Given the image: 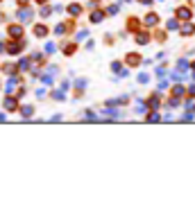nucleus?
Masks as SVG:
<instances>
[{"label": "nucleus", "mask_w": 195, "mask_h": 199, "mask_svg": "<svg viewBox=\"0 0 195 199\" xmlns=\"http://www.w3.org/2000/svg\"><path fill=\"white\" fill-rule=\"evenodd\" d=\"M9 36L23 39V27H21V25H11V27H9Z\"/></svg>", "instance_id": "423d86ee"}, {"label": "nucleus", "mask_w": 195, "mask_h": 199, "mask_svg": "<svg viewBox=\"0 0 195 199\" xmlns=\"http://www.w3.org/2000/svg\"><path fill=\"white\" fill-rule=\"evenodd\" d=\"M116 11H118V5H111V7L107 9V14H116Z\"/></svg>", "instance_id": "72a5a7b5"}, {"label": "nucleus", "mask_w": 195, "mask_h": 199, "mask_svg": "<svg viewBox=\"0 0 195 199\" xmlns=\"http://www.w3.org/2000/svg\"><path fill=\"white\" fill-rule=\"evenodd\" d=\"M64 30H66V25H57L55 27V34H64Z\"/></svg>", "instance_id": "2f4dec72"}, {"label": "nucleus", "mask_w": 195, "mask_h": 199, "mask_svg": "<svg viewBox=\"0 0 195 199\" xmlns=\"http://www.w3.org/2000/svg\"><path fill=\"white\" fill-rule=\"evenodd\" d=\"M52 97H55V100H59V102H61V100H66V95H64L61 91H52Z\"/></svg>", "instance_id": "4be33fe9"}, {"label": "nucleus", "mask_w": 195, "mask_h": 199, "mask_svg": "<svg viewBox=\"0 0 195 199\" xmlns=\"http://www.w3.org/2000/svg\"><path fill=\"white\" fill-rule=\"evenodd\" d=\"M32 61H39V63H41V61H43V54H41V52H34V54H32Z\"/></svg>", "instance_id": "5701e85b"}, {"label": "nucleus", "mask_w": 195, "mask_h": 199, "mask_svg": "<svg viewBox=\"0 0 195 199\" xmlns=\"http://www.w3.org/2000/svg\"><path fill=\"white\" fill-rule=\"evenodd\" d=\"M193 79H195V70H193Z\"/></svg>", "instance_id": "ea45409f"}, {"label": "nucleus", "mask_w": 195, "mask_h": 199, "mask_svg": "<svg viewBox=\"0 0 195 199\" xmlns=\"http://www.w3.org/2000/svg\"><path fill=\"white\" fill-rule=\"evenodd\" d=\"M184 77H186V75H182V73H173V79H175V81H182Z\"/></svg>", "instance_id": "c85d7f7f"}, {"label": "nucleus", "mask_w": 195, "mask_h": 199, "mask_svg": "<svg viewBox=\"0 0 195 199\" xmlns=\"http://www.w3.org/2000/svg\"><path fill=\"white\" fill-rule=\"evenodd\" d=\"M157 23H159V16H157V14H147V16H145V25H147V27H154Z\"/></svg>", "instance_id": "0eeeda50"}, {"label": "nucleus", "mask_w": 195, "mask_h": 199, "mask_svg": "<svg viewBox=\"0 0 195 199\" xmlns=\"http://www.w3.org/2000/svg\"><path fill=\"white\" fill-rule=\"evenodd\" d=\"M111 70H116V73H118V70H120V63H118V61H113V63H111Z\"/></svg>", "instance_id": "c9c22d12"}, {"label": "nucleus", "mask_w": 195, "mask_h": 199, "mask_svg": "<svg viewBox=\"0 0 195 199\" xmlns=\"http://www.w3.org/2000/svg\"><path fill=\"white\" fill-rule=\"evenodd\" d=\"M27 66H30V63H27V59H21V61H18V68H21V70H25Z\"/></svg>", "instance_id": "c756f323"}, {"label": "nucleus", "mask_w": 195, "mask_h": 199, "mask_svg": "<svg viewBox=\"0 0 195 199\" xmlns=\"http://www.w3.org/2000/svg\"><path fill=\"white\" fill-rule=\"evenodd\" d=\"M64 52H66V54H73V52H75V43H68V45H64Z\"/></svg>", "instance_id": "aec40b11"}, {"label": "nucleus", "mask_w": 195, "mask_h": 199, "mask_svg": "<svg viewBox=\"0 0 195 199\" xmlns=\"http://www.w3.org/2000/svg\"><path fill=\"white\" fill-rule=\"evenodd\" d=\"M57 48H55V43H45V52H50V54H52Z\"/></svg>", "instance_id": "cd10ccee"}, {"label": "nucleus", "mask_w": 195, "mask_h": 199, "mask_svg": "<svg viewBox=\"0 0 195 199\" xmlns=\"http://www.w3.org/2000/svg\"><path fill=\"white\" fill-rule=\"evenodd\" d=\"M193 70H195V61H193Z\"/></svg>", "instance_id": "a19ab883"}, {"label": "nucleus", "mask_w": 195, "mask_h": 199, "mask_svg": "<svg viewBox=\"0 0 195 199\" xmlns=\"http://www.w3.org/2000/svg\"><path fill=\"white\" fill-rule=\"evenodd\" d=\"M86 84H89L86 79H77V81H75V88H77V95H82V91L86 88Z\"/></svg>", "instance_id": "9b49d317"}, {"label": "nucleus", "mask_w": 195, "mask_h": 199, "mask_svg": "<svg viewBox=\"0 0 195 199\" xmlns=\"http://www.w3.org/2000/svg\"><path fill=\"white\" fill-rule=\"evenodd\" d=\"M139 81L141 84H147V81H150V75H139Z\"/></svg>", "instance_id": "bb28decb"}, {"label": "nucleus", "mask_w": 195, "mask_h": 199, "mask_svg": "<svg viewBox=\"0 0 195 199\" xmlns=\"http://www.w3.org/2000/svg\"><path fill=\"white\" fill-rule=\"evenodd\" d=\"M177 27H179V23H177V21H170L168 23V30H177Z\"/></svg>", "instance_id": "7c9ffc66"}, {"label": "nucleus", "mask_w": 195, "mask_h": 199, "mask_svg": "<svg viewBox=\"0 0 195 199\" xmlns=\"http://www.w3.org/2000/svg\"><path fill=\"white\" fill-rule=\"evenodd\" d=\"M188 93H191V95H193V97H195V84H193V86H191V88H188Z\"/></svg>", "instance_id": "e433bc0d"}, {"label": "nucleus", "mask_w": 195, "mask_h": 199, "mask_svg": "<svg viewBox=\"0 0 195 199\" xmlns=\"http://www.w3.org/2000/svg\"><path fill=\"white\" fill-rule=\"evenodd\" d=\"M184 36H191V34H195V25L191 21H184V25H182V30H179Z\"/></svg>", "instance_id": "20e7f679"}, {"label": "nucleus", "mask_w": 195, "mask_h": 199, "mask_svg": "<svg viewBox=\"0 0 195 199\" xmlns=\"http://www.w3.org/2000/svg\"><path fill=\"white\" fill-rule=\"evenodd\" d=\"M36 2H48V0H36Z\"/></svg>", "instance_id": "58836bf2"}, {"label": "nucleus", "mask_w": 195, "mask_h": 199, "mask_svg": "<svg viewBox=\"0 0 195 199\" xmlns=\"http://www.w3.org/2000/svg\"><path fill=\"white\" fill-rule=\"evenodd\" d=\"M147 41H150V34H145V32H139V34H136V43H139V45H145Z\"/></svg>", "instance_id": "1a4fd4ad"}, {"label": "nucleus", "mask_w": 195, "mask_h": 199, "mask_svg": "<svg viewBox=\"0 0 195 199\" xmlns=\"http://www.w3.org/2000/svg\"><path fill=\"white\" fill-rule=\"evenodd\" d=\"M105 21V11H93V14H91V23H102Z\"/></svg>", "instance_id": "6e6552de"}, {"label": "nucleus", "mask_w": 195, "mask_h": 199, "mask_svg": "<svg viewBox=\"0 0 195 199\" xmlns=\"http://www.w3.org/2000/svg\"><path fill=\"white\" fill-rule=\"evenodd\" d=\"M177 68H179V70H186V68H188V61H186V59H179V61H177Z\"/></svg>", "instance_id": "412c9836"}, {"label": "nucleus", "mask_w": 195, "mask_h": 199, "mask_svg": "<svg viewBox=\"0 0 195 199\" xmlns=\"http://www.w3.org/2000/svg\"><path fill=\"white\" fill-rule=\"evenodd\" d=\"M157 77H161V79L166 77V68H157Z\"/></svg>", "instance_id": "473e14b6"}, {"label": "nucleus", "mask_w": 195, "mask_h": 199, "mask_svg": "<svg viewBox=\"0 0 195 199\" xmlns=\"http://www.w3.org/2000/svg\"><path fill=\"white\" fill-rule=\"evenodd\" d=\"M136 21H139V18H129V21H127V30H132V32L139 30V23H136Z\"/></svg>", "instance_id": "dca6fc26"}, {"label": "nucleus", "mask_w": 195, "mask_h": 199, "mask_svg": "<svg viewBox=\"0 0 195 199\" xmlns=\"http://www.w3.org/2000/svg\"><path fill=\"white\" fill-rule=\"evenodd\" d=\"M5 109H7V111H16V100L14 97H5Z\"/></svg>", "instance_id": "9d476101"}, {"label": "nucleus", "mask_w": 195, "mask_h": 199, "mask_svg": "<svg viewBox=\"0 0 195 199\" xmlns=\"http://www.w3.org/2000/svg\"><path fill=\"white\" fill-rule=\"evenodd\" d=\"M23 48H25V43H23L21 39H16L14 43H9V45H7V52H9V54H16V52H21Z\"/></svg>", "instance_id": "f03ea898"}, {"label": "nucleus", "mask_w": 195, "mask_h": 199, "mask_svg": "<svg viewBox=\"0 0 195 199\" xmlns=\"http://www.w3.org/2000/svg\"><path fill=\"white\" fill-rule=\"evenodd\" d=\"M68 14H71V16H75V18H77V16L82 14V7H79V5H71V7H68Z\"/></svg>", "instance_id": "f8f14e48"}, {"label": "nucleus", "mask_w": 195, "mask_h": 199, "mask_svg": "<svg viewBox=\"0 0 195 199\" xmlns=\"http://www.w3.org/2000/svg\"><path fill=\"white\" fill-rule=\"evenodd\" d=\"M191 16H193V11L188 7H179V9H177V18H179V21H191Z\"/></svg>", "instance_id": "7ed1b4c3"}, {"label": "nucleus", "mask_w": 195, "mask_h": 199, "mask_svg": "<svg viewBox=\"0 0 195 199\" xmlns=\"http://www.w3.org/2000/svg\"><path fill=\"white\" fill-rule=\"evenodd\" d=\"M186 109H195V100H188V102H186Z\"/></svg>", "instance_id": "f704fd0d"}, {"label": "nucleus", "mask_w": 195, "mask_h": 199, "mask_svg": "<svg viewBox=\"0 0 195 199\" xmlns=\"http://www.w3.org/2000/svg\"><path fill=\"white\" fill-rule=\"evenodd\" d=\"M86 36H89L86 30H79V32H77V41H82V39H86Z\"/></svg>", "instance_id": "b1692460"}, {"label": "nucleus", "mask_w": 195, "mask_h": 199, "mask_svg": "<svg viewBox=\"0 0 195 199\" xmlns=\"http://www.w3.org/2000/svg\"><path fill=\"white\" fill-rule=\"evenodd\" d=\"M173 95H175V97H182V95H184V86H179V84H177L175 88H173Z\"/></svg>", "instance_id": "a211bd4d"}, {"label": "nucleus", "mask_w": 195, "mask_h": 199, "mask_svg": "<svg viewBox=\"0 0 195 199\" xmlns=\"http://www.w3.org/2000/svg\"><path fill=\"white\" fill-rule=\"evenodd\" d=\"M43 84H52V73H48V75H43Z\"/></svg>", "instance_id": "393cba45"}, {"label": "nucleus", "mask_w": 195, "mask_h": 199, "mask_svg": "<svg viewBox=\"0 0 195 199\" xmlns=\"http://www.w3.org/2000/svg\"><path fill=\"white\" fill-rule=\"evenodd\" d=\"M16 84H18V77H11V79L7 81V93L14 91V86H16Z\"/></svg>", "instance_id": "f3484780"}, {"label": "nucleus", "mask_w": 195, "mask_h": 199, "mask_svg": "<svg viewBox=\"0 0 195 199\" xmlns=\"http://www.w3.org/2000/svg\"><path fill=\"white\" fill-rule=\"evenodd\" d=\"M159 120H161V115H159L157 111H154V113H150V115H147V122H159Z\"/></svg>", "instance_id": "6ab92c4d"}, {"label": "nucleus", "mask_w": 195, "mask_h": 199, "mask_svg": "<svg viewBox=\"0 0 195 199\" xmlns=\"http://www.w3.org/2000/svg\"><path fill=\"white\" fill-rule=\"evenodd\" d=\"M136 113H145V104H143V102L136 104Z\"/></svg>", "instance_id": "a878e982"}, {"label": "nucleus", "mask_w": 195, "mask_h": 199, "mask_svg": "<svg viewBox=\"0 0 195 199\" xmlns=\"http://www.w3.org/2000/svg\"><path fill=\"white\" fill-rule=\"evenodd\" d=\"M139 2H141V5H150L152 0H139Z\"/></svg>", "instance_id": "4c0bfd02"}, {"label": "nucleus", "mask_w": 195, "mask_h": 199, "mask_svg": "<svg viewBox=\"0 0 195 199\" xmlns=\"http://www.w3.org/2000/svg\"><path fill=\"white\" fill-rule=\"evenodd\" d=\"M21 113H23V115H25V118H30V115L34 113V109L30 107V104H25V107H21Z\"/></svg>", "instance_id": "2eb2a0df"}, {"label": "nucleus", "mask_w": 195, "mask_h": 199, "mask_svg": "<svg viewBox=\"0 0 195 199\" xmlns=\"http://www.w3.org/2000/svg\"><path fill=\"white\" fill-rule=\"evenodd\" d=\"M159 104H161V102H159V95H154V97H150V100H147V107H150V109H154V111L159 109Z\"/></svg>", "instance_id": "4468645a"}, {"label": "nucleus", "mask_w": 195, "mask_h": 199, "mask_svg": "<svg viewBox=\"0 0 195 199\" xmlns=\"http://www.w3.org/2000/svg\"><path fill=\"white\" fill-rule=\"evenodd\" d=\"M0 21H2V14H0Z\"/></svg>", "instance_id": "79ce46f5"}, {"label": "nucleus", "mask_w": 195, "mask_h": 199, "mask_svg": "<svg viewBox=\"0 0 195 199\" xmlns=\"http://www.w3.org/2000/svg\"><path fill=\"white\" fill-rule=\"evenodd\" d=\"M16 16H18V21L21 23H27V21H32V9L30 7H23V9H18V11H16Z\"/></svg>", "instance_id": "f257e3e1"}, {"label": "nucleus", "mask_w": 195, "mask_h": 199, "mask_svg": "<svg viewBox=\"0 0 195 199\" xmlns=\"http://www.w3.org/2000/svg\"><path fill=\"white\" fill-rule=\"evenodd\" d=\"M34 34H36V36H45V34H48V27L45 25H34Z\"/></svg>", "instance_id": "ddd939ff"}, {"label": "nucleus", "mask_w": 195, "mask_h": 199, "mask_svg": "<svg viewBox=\"0 0 195 199\" xmlns=\"http://www.w3.org/2000/svg\"><path fill=\"white\" fill-rule=\"evenodd\" d=\"M127 66H139L141 63V54H136V52H132V54H127Z\"/></svg>", "instance_id": "39448f33"}]
</instances>
